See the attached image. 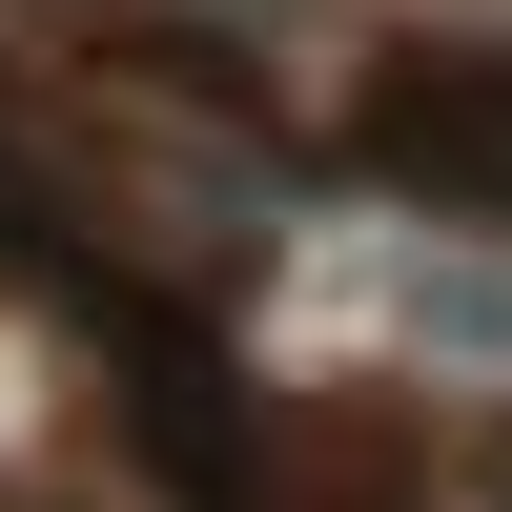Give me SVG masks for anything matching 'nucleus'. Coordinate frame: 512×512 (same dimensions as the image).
<instances>
[{
  "label": "nucleus",
  "instance_id": "obj_2",
  "mask_svg": "<svg viewBox=\"0 0 512 512\" xmlns=\"http://www.w3.org/2000/svg\"><path fill=\"white\" fill-rule=\"evenodd\" d=\"M492 492H512V431H492Z\"/></svg>",
  "mask_w": 512,
  "mask_h": 512
},
{
  "label": "nucleus",
  "instance_id": "obj_1",
  "mask_svg": "<svg viewBox=\"0 0 512 512\" xmlns=\"http://www.w3.org/2000/svg\"><path fill=\"white\" fill-rule=\"evenodd\" d=\"M349 164L410 185V205L512 226V41H390V62L349 82Z\"/></svg>",
  "mask_w": 512,
  "mask_h": 512
}]
</instances>
